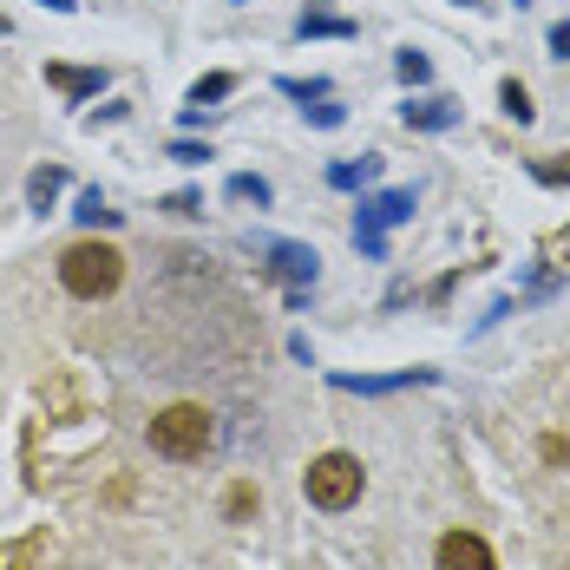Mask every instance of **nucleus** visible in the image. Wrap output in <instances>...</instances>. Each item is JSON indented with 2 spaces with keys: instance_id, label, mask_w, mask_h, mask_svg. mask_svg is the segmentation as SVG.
<instances>
[{
  "instance_id": "nucleus-1",
  "label": "nucleus",
  "mask_w": 570,
  "mask_h": 570,
  "mask_svg": "<svg viewBox=\"0 0 570 570\" xmlns=\"http://www.w3.org/2000/svg\"><path fill=\"white\" fill-rule=\"evenodd\" d=\"M217 446V420L204 413V406H190V400H177V406H165L158 420H151V453L158 459H204Z\"/></svg>"
},
{
  "instance_id": "nucleus-2",
  "label": "nucleus",
  "mask_w": 570,
  "mask_h": 570,
  "mask_svg": "<svg viewBox=\"0 0 570 570\" xmlns=\"http://www.w3.org/2000/svg\"><path fill=\"white\" fill-rule=\"evenodd\" d=\"M59 283H66V295H79V302H99V295H112L125 283V256H118L112 243H72L59 256Z\"/></svg>"
},
{
  "instance_id": "nucleus-3",
  "label": "nucleus",
  "mask_w": 570,
  "mask_h": 570,
  "mask_svg": "<svg viewBox=\"0 0 570 570\" xmlns=\"http://www.w3.org/2000/svg\"><path fill=\"white\" fill-rule=\"evenodd\" d=\"M413 210H420L413 184H406V190H374V197H361V210H354V249L381 263V256H387V229L413 224Z\"/></svg>"
},
{
  "instance_id": "nucleus-4",
  "label": "nucleus",
  "mask_w": 570,
  "mask_h": 570,
  "mask_svg": "<svg viewBox=\"0 0 570 570\" xmlns=\"http://www.w3.org/2000/svg\"><path fill=\"white\" fill-rule=\"evenodd\" d=\"M361 499V459L354 453H322L308 465V505L315 512H347Z\"/></svg>"
},
{
  "instance_id": "nucleus-5",
  "label": "nucleus",
  "mask_w": 570,
  "mask_h": 570,
  "mask_svg": "<svg viewBox=\"0 0 570 570\" xmlns=\"http://www.w3.org/2000/svg\"><path fill=\"white\" fill-rule=\"evenodd\" d=\"M249 249L256 256H269V269L283 276L288 288H308L315 276H322V256L308 249V243H283V236H249Z\"/></svg>"
},
{
  "instance_id": "nucleus-6",
  "label": "nucleus",
  "mask_w": 570,
  "mask_h": 570,
  "mask_svg": "<svg viewBox=\"0 0 570 570\" xmlns=\"http://www.w3.org/2000/svg\"><path fill=\"white\" fill-rule=\"evenodd\" d=\"M433 570H499V564H492V544L479 531H446L440 551H433Z\"/></svg>"
},
{
  "instance_id": "nucleus-7",
  "label": "nucleus",
  "mask_w": 570,
  "mask_h": 570,
  "mask_svg": "<svg viewBox=\"0 0 570 570\" xmlns=\"http://www.w3.org/2000/svg\"><path fill=\"white\" fill-rule=\"evenodd\" d=\"M426 381H440V374L433 367H406V374H335L342 394H400V387H426Z\"/></svg>"
},
{
  "instance_id": "nucleus-8",
  "label": "nucleus",
  "mask_w": 570,
  "mask_h": 570,
  "mask_svg": "<svg viewBox=\"0 0 570 570\" xmlns=\"http://www.w3.org/2000/svg\"><path fill=\"white\" fill-rule=\"evenodd\" d=\"M400 118H406V131H453L459 118H465V106H459V99H446V92H433V99L400 106Z\"/></svg>"
},
{
  "instance_id": "nucleus-9",
  "label": "nucleus",
  "mask_w": 570,
  "mask_h": 570,
  "mask_svg": "<svg viewBox=\"0 0 570 570\" xmlns=\"http://www.w3.org/2000/svg\"><path fill=\"white\" fill-rule=\"evenodd\" d=\"M47 86H59L66 99H92V92H106V66H47Z\"/></svg>"
},
{
  "instance_id": "nucleus-10",
  "label": "nucleus",
  "mask_w": 570,
  "mask_h": 570,
  "mask_svg": "<svg viewBox=\"0 0 570 570\" xmlns=\"http://www.w3.org/2000/svg\"><path fill=\"white\" fill-rule=\"evenodd\" d=\"M59 190H66V171H59V165H40V171L27 177V204H33L40 217L53 210V197H59Z\"/></svg>"
},
{
  "instance_id": "nucleus-11",
  "label": "nucleus",
  "mask_w": 570,
  "mask_h": 570,
  "mask_svg": "<svg viewBox=\"0 0 570 570\" xmlns=\"http://www.w3.org/2000/svg\"><path fill=\"white\" fill-rule=\"evenodd\" d=\"M374 177H381V158H361V165L347 158V165H328V184H335V190H361V184H374Z\"/></svg>"
},
{
  "instance_id": "nucleus-12",
  "label": "nucleus",
  "mask_w": 570,
  "mask_h": 570,
  "mask_svg": "<svg viewBox=\"0 0 570 570\" xmlns=\"http://www.w3.org/2000/svg\"><path fill=\"white\" fill-rule=\"evenodd\" d=\"M86 229H118V210L99 197V190H79V210H72Z\"/></svg>"
},
{
  "instance_id": "nucleus-13",
  "label": "nucleus",
  "mask_w": 570,
  "mask_h": 570,
  "mask_svg": "<svg viewBox=\"0 0 570 570\" xmlns=\"http://www.w3.org/2000/svg\"><path fill=\"white\" fill-rule=\"evenodd\" d=\"M295 33H302V40H308V33H335V40H347V33H361V27H354V20H335V13H322V7H315V13H302V20H295Z\"/></svg>"
},
{
  "instance_id": "nucleus-14",
  "label": "nucleus",
  "mask_w": 570,
  "mask_h": 570,
  "mask_svg": "<svg viewBox=\"0 0 570 570\" xmlns=\"http://www.w3.org/2000/svg\"><path fill=\"white\" fill-rule=\"evenodd\" d=\"M229 92H236V79H229V72H204V79L190 86V106L204 112V106H217V99H229Z\"/></svg>"
},
{
  "instance_id": "nucleus-15",
  "label": "nucleus",
  "mask_w": 570,
  "mask_h": 570,
  "mask_svg": "<svg viewBox=\"0 0 570 570\" xmlns=\"http://www.w3.org/2000/svg\"><path fill=\"white\" fill-rule=\"evenodd\" d=\"M499 106H505V112H512L518 125H531V118H538V106H531V92H524L518 79H505V86H499Z\"/></svg>"
},
{
  "instance_id": "nucleus-16",
  "label": "nucleus",
  "mask_w": 570,
  "mask_h": 570,
  "mask_svg": "<svg viewBox=\"0 0 570 570\" xmlns=\"http://www.w3.org/2000/svg\"><path fill=\"white\" fill-rule=\"evenodd\" d=\"M394 72L406 79V86H426V79H433V59H426V53H413V47H406V53L394 59Z\"/></svg>"
},
{
  "instance_id": "nucleus-17",
  "label": "nucleus",
  "mask_w": 570,
  "mask_h": 570,
  "mask_svg": "<svg viewBox=\"0 0 570 570\" xmlns=\"http://www.w3.org/2000/svg\"><path fill=\"white\" fill-rule=\"evenodd\" d=\"M229 197H236V204H256V210H263V204H269V184H263V177H229Z\"/></svg>"
},
{
  "instance_id": "nucleus-18",
  "label": "nucleus",
  "mask_w": 570,
  "mask_h": 570,
  "mask_svg": "<svg viewBox=\"0 0 570 570\" xmlns=\"http://www.w3.org/2000/svg\"><path fill=\"white\" fill-rule=\"evenodd\" d=\"M531 177L538 184H570V158H531Z\"/></svg>"
},
{
  "instance_id": "nucleus-19",
  "label": "nucleus",
  "mask_w": 570,
  "mask_h": 570,
  "mask_svg": "<svg viewBox=\"0 0 570 570\" xmlns=\"http://www.w3.org/2000/svg\"><path fill=\"white\" fill-rule=\"evenodd\" d=\"M165 158H171V165H204V158H210V145H190V138H171V145H165Z\"/></svg>"
},
{
  "instance_id": "nucleus-20",
  "label": "nucleus",
  "mask_w": 570,
  "mask_h": 570,
  "mask_svg": "<svg viewBox=\"0 0 570 570\" xmlns=\"http://www.w3.org/2000/svg\"><path fill=\"white\" fill-rule=\"evenodd\" d=\"M302 112H308V125H322V131H335V125L347 118V106H335V99H322V106H302Z\"/></svg>"
},
{
  "instance_id": "nucleus-21",
  "label": "nucleus",
  "mask_w": 570,
  "mask_h": 570,
  "mask_svg": "<svg viewBox=\"0 0 570 570\" xmlns=\"http://www.w3.org/2000/svg\"><path fill=\"white\" fill-rule=\"evenodd\" d=\"M283 92L308 106V99H328V79H283Z\"/></svg>"
},
{
  "instance_id": "nucleus-22",
  "label": "nucleus",
  "mask_w": 570,
  "mask_h": 570,
  "mask_svg": "<svg viewBox=\"0 0 570 570\" xmlns=\"http://www.w3.org/2000/svg\"><path fill=\"white\" fill-rule=\"evenodd\" d=\"M165 210H171V217H197L204 197H197V190H177V197H165Z\"/></svg>"
},
{
  "instance_id": "nucleus-23",
  "label": "nucleus",
  "mask_w": 570,
  "mask_h": 570,
  "mask_svg": "<svg viewBox=\"0 0 570 570\" xmlns=\"http://www.w3.org/2000/svg\"><path fill=\"white\" fill-rule=\"evenodd\" d=\"M551 59H570V20H558V27H551Z\"/></svg>"
},
{
  "instance_id": "nucleus-24",
  "label": "nucleus",
  "mask_w": 570,
  "mask_h": 570,
  "mask_svg": "<svg viewBox=\"0 0 570 570\" xmlns=\"http://www.w3.org/2000/svg\"><path fill=\"white\" fill-rule=\"evenodd\" d=\"M40 7H53V13H79V0H40Z\"/></svg>"
},
{
  "instance_id": "nucleus-25",
  "label": "nucleus",
  "mask_w": 570,
  "mask_h": 570,
  "mask_svg": "<svg viewBox=\"0 0 570 570\" xmlns=\"http://www.w3.org/2000/svg\"><path fill=\"white\" fill-rule=\"evenodd\" d=\"M518 7H531V0H518Z\"/></svg>"
},
{
  "instance_id": "nucleus-26",
  "label": "nucleus",
  "mask_w": 570,
  "mask_h": 570,
  "mask_svg": "<svg viewBox=\"0 0 570 570\" xmlns=\"http://www.w3.org/2000/svg\"><path fill=\"white\" fill-rule=\"evenodd\" d=\"M465 7H472V0H465Z\"/></svg>"
}]
</instances>
